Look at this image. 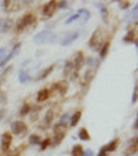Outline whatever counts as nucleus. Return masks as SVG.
I'll return each instance as SVG.
<instances>
[{"instance_id": "nucleus-7", "label": "nucleus", "mask_w": 138, "mask_h": 156, "mask_svg": "<svg viewBox=\"0 0 138 156\" xmlns=\"http://www.w3.org/2000/svg\"><path fill=\"white\" fill-rule=\"evenodd\" d=\"M83 64H84V54H83L82 51H77L76 57H75L73 62H72V65H73V71L79 73V71L82 69Z\"/></svg>"}, {"instance_id": "nucleus-29", "label": "nucleus", "mask_w": 138, "mask_h": 156, "mask_svg": "<svg viewBox=\"0 0 138 156\" xmlns=\"http://www.w3.org/2000/svg\"><path fill=\"white\" fill-rule=\"evenodd\" d=\"M98 7L101 9V15H102V20L105 21V22H108V10H106L104 6H101V4Z\"/></svg>"}, {"instance_id": "nucleus-22", "label": "nucleus", "mask_w": 138, "mask_h": 156, "mask_svg": "<svg viewBox=\"0 0 138 156\" xmlns=\"http://www.w3.org/2000/svg\"><path fill=\"white\" fill-rule=\"evenodd\" d=\"M73 72L75 71H73V65H72V61H66V62H65V71H64L65 76H71Z\"/></svg>"}, {"instance_id": "nucleus-28", "label": "nucleus", "mask_w": 138, "mask_h": 156, "mask_svg": "<svg viewBox=\"0 0 138 156\" xmlns=\"http://www.w3.org/2000/svg\"><path fill=\"white\" fill-rule=\"evenodd\" d=\"M29 112H30V106L28 105V104H24V105H22V108L19 109V115H21V116L28 115Z\"/></svg>"}, {"instance_id": "nucleus-18", "label": "nucleus", "mask_w": 138, "mask_h": 156, "mask_svg": "<svg viewBox=\"0 0 138 156\" xmlns=\"http://www.w3.org/2000/svg\"><path fill=\"white\" fill-rule=\"evenodd\" d=\"M54 112H55V109L51 108V109H48L47 113L44 115V123H46V124H48V123H51V122H53L54 116H55V113H54Z\"/></svg>"}, {"instance_id": "nucleus-37", "label": "nucleus", "mask_w": 138, "mask_h": 156, "mask_svg": "<svg viewBox=\"0 0 138 156\" xmlns=\"http://www.w3.org/2000/svg\"><path fill=\"white\" fill-rule=\"evenodd\" d=\"M93 155H94V152H93V151H91V149L84 151V152H83V156H93Z\"/></svg>"}, {"instance_id": "nucleus-33", "label": "nucleus", "mask_w": 138, "mask_h": 156, "mask_svg": "<svg viewBox=\"0 0 138 156\" xmlns=\"http://www.w3.org/2000/svg\"><path fill=\"white\" fill-rule=\"evenodd\" d=\"M76 20H79V14H75V15H72L71 18H68L66 24H71V22H73V21H76Z\"/></svg>"}, {"instance_id": "nucleus-17", "label": "nucleus", "mask_w": 138, "mask_h": 156, "mask_svg": "<svg viewBox=\"0 0 138 156\" xmlns=\"http://www.w3.org/2000/svg\"><path fill=\"white\" fill-rule=\"evenodd\" d=\"M118 145H119V140L116 138V140H113L112 142H109L108 145H105V147H104V149H105L106 153H108V152H113V151L118 148Z\"/></svg>"}, {"instance_id": "nucleus-16", "label": "nucleus", "mask_w": 138, "mask_h": 156, "mask_svg": "<svg viewBox=\"0 0 138 156\" xmlns=\"http://www.w3.org/2000/svg\"><path fill=\"white\" fill-rule=\"evenodd\" d=\"M30 79H32V77H30V75L28 73L27 69H21L19 71V82L21 83H28Z\"/></svg>"}, {"instance_id": "nucleus-31", "label": "nucleus", "mask_w": 138, "mask_h": 156, "mask_svg": "<svg viewBox=\"0 0 138 156\" xmlns=\"http://www.w3.org/2000/svg\"><path fill=\"white\" fill-rule=\"evenodd\" d=\"M7 57V50L6 48H0V64L4 61V58Z\"/></svg>"}, {"instance_id": "nucleus-35", "label": "nucleus", "mask_w": 138, "mask_h": 156, "mask_svg": "<svg viewBox=\"0 0 138 156\" xmlns=\"http://www.w3.org/2000/svg\"><path fill=\"white\" fill-rule=\"evenodd\" d=\"M131 102H133V104H135V102H137V86H135V88H134V93H133Z\"/></svg>"}, {"instance_id": "nucleus-15", "label": "nucleus", "mask_w": 138, "mask_h": 156, "mask_svg": "<svg viewBox=\"0 0 138 156\" xmlns=\"http://www.w3.org/2000/svg\"><path fill=\"white\" fill-rule=\"evenodd\" d=\"M95 75V69L94 68H90L87 72H86L84 77H83V84H87V83H90L91 80H93V77H94Z\"/></svg>"}, {"instance_id": "nucleus-27", "label": "nucleus", "mask_w": 138, "mask_h": 156, "mask_svg": "<svg viewBox=\"0 0 138 156\" xmlns=\"http://www.w3.org/2000/svg\"><path fill=\"white\" fill-rule=\"evenodd\" d=\"M79 138L83 140V141H87V140H90V134H88L87 129H82L79 131Z\"/></svg>"}, {"instance_id": "nucleus-9", "label": "nucleus", "mask_w": 138, "mask_h": 156, "mask_svg": "<svg viewBox=\"0 0 138 156\" xmlns=\"http://www.w3.org/2000/svg\"><path fill=\"white\" fill-rule=\"evenodd\" d=\"M3 6L7 12H15L21 9L19 2H9V0H6V2H3Z\"/></svg>"}, {"instance_id": "nucleus-14", "label": "nucleus", "mask_w": 138, "mask_h": 156, "mask_svg": "<svg viewBox=\"0 0 138 156\" xmlns=\"http://www.w3.org/2000/svg\"><path fill=\"white\" fill-rule=\"evenodd\" d=\"M48 97H50V91H48L47 88H41L37 94V102H44Z\"/></svg>"}, {"instance_id": "nucleus-11", "label": "nucleus", "mask_w": 138, "mask_h": 156, "mask_svg": "<svg viewBox=\"0 0 138 156\" xmlns=\"http://www.w3.org/2000/svg\"><path fill=\"white\" fill-rule=\"evenodd\" d=\"M11 142H12V136L10 133H4L3 136H2V148H3V151L9 149Z\"/></svg>"}, {"instance_id": "nucleus-30", "label": "nucleus", "mask_w": 138, "mask_h": 156, "mask_svg": "<svg viewBox=\"0 0 138 156\" xmlns=\"http://www.w3.org/2000/svg\"><path fill=\"white\" fill-rule=\"evenodd\" d=\"M29 142H30L32 145H37V144H40V138H39V136L33 134V136L29 137Z\"/></svg>"}, {"instance_id": "nucleus-23", "label": "nucleus", "mask_w": 138, "mask_h": 156, "mask_svg": "<svg viewBox=\"0 0 138 156\" xmlns=\"http://www.w3.org/2000/svg\"><path fill=\"white\" fill-rule=\"evenodd\" d=\"M83 152H84V149H83L82 145H75L72 152H71V155L72 156H83Z\"/></svg>"}, {"instance_id": "nucleus-6", "label": "nucleus", "mask_w": 138, "mask_h": 156, "mask_svg": "<svg viewBox=\"0 0 138 156\" xmlns=\"http://www.w3.org/2000/svg\"><path fill=\"white\" fill-rule=\"evenodd\" d=\"M28 127L24 122H12L11 123V133L15 136H19L22 133H27Z\"/></svg>"}, {"instance_id": "nucleus-32", "label": "nucleus", "mask_w": 138, "mask_h": 156, "mask_svg": "<svg viewBox=\"0 0 138 156\" xmlns=\"http://www.w3.org/2000/svg\"><path fill=\"white\" fill-rule=\"evenodd\" d=\"M50 144H51V140H48V138H47V140H44L43 142H40V145H41V147H40V148H41V151H44Z\"/></svg>"}, {"instance_id": "nucleus-39", "label": "nucleus", "mask_w": 138, "mask_h": 156, "mask_svg": "<svg viewBox=\"0 0 138 156\" xmlns=\"http://www.w3.org/2000/svg\"><path fill=\"white\" fill-rule=\"evenodd\" d=\"M66 2H58V7H66Z\"/></svg>"}, {"instance_id": "nucleus-13", "label": "nucleus", "mask_w": 138, "mask_h": 156, "mask_svg": "<svg viewBox=\"0 0 138 156\" xmlns=\"http://www.w3.org/2000/svg\"><path fill=\"white\" fill-rule=\"evenodd\" d=\"M137 153V137H134L131 141V145L129 147V149L126 151V153H124V156H133Z\"/></svg>"}, {"instance_id": "nucleus-34", "label": "nucleus", "mask_w": 138, "mask_h": 156, "mask_svg": "<svg viewBox=\"0 0 138 156\" xmlns=\"http://www.w3.org/2000/svg\"><path fill=\"white\" fill-rule=\"evenodd\" d=\"M86 62H87V65H90V66H93V65L97 64V62H95V59L93 58V57H88V58L86 59Z\"/></svg>"}, {"instance_id": "nucleus-21", "label": "nucleus", "mask_w": 138, "mask_h": 156, "mask_svg": "<svg viewBox=\"0 0 138 156\" xmlns=\"http://www.w3.org/2000/svg\"><path fill=\"white\" fill-rule=\"evenodd\" d=\"M77 14H79V20L82 18V22H86V21L90 18V12H88V10H86V9H80L79 11H77Z\"/></svg>"}, {"instance_id": "nucleus-24", "label": "nucleus", "mask_w": 138, "mask_h": 156, "mask_svg": "<svg viewBox=\"0 0 138 156\" xmlns=\"http://www.w3.org/2000/svg\"><path fill=\"white\" fill-rule=\"evenodd\" d=\"M53 69H54V65H50V66H48V68L46 69V71H43V72H41L40 75H39L37 80H41V79H44V77H47L48 75H50L51 72H53Z\"/></svg>"}, {"instance_id": "nucleus-3", "label": "nucleus", "mask_w": 138, "mask_h": 156, "mask_svg": "<svg viewBox=\"0 0 138 156\" xmlns=\"http://www.w3.org/2000/svg\"><path fill=\"white\" fill-rule=\"evenodd\" d=\"M57 9H58V2H55V0L48 2V3L43 7V15H41V18H43V20H50V18L55 14Z\"/></svg>"}, {"instance_id": "nucleus-26", "label": "nucleus", "mask_w": 138, "mask_h": 156, "mask_svg": "<svg viewBox=\"0 0 138 156\" xmlns=\"http://www.w3.org/2000/svg\"><path fill=\"white\" fill-rule=\"evenodd\" d=\"M135 35H137V33H135V30H130V32L127 33L126 37H124L123 40L126 41V43H131V41H135Z\"/></svg>"}, {"instance_id": "nucleus-20", "label": "nucleus", "mask_w": 138, "mask_h": 156, "mask_svg": "<svg viewBox=\"0 0 138 156\" xmlns=\"http://www.w3.org/2000/svg\"><path fill=\"white\" fill-rule=\"evenodd\" d=\"M109 46H111V41H105V43H104V46L100 48V57H101V59H104L106 57V54H108V50H109Z\"/></svg>"}, {"instance_id": "nucleus-2", "label": "nucleus", "mask_w": 138, "mask_h": 156, "mask_svg": "<svg viewBox=\"0 0 138 156\" xmlns=\"http://www.w3.org/2000/svg\"><path fill=\"white\" fill-rule=\"evenodd\" d=\"M35 22H36V20H35V17H33V14H27V15H24L22 18H19V20L17 21V30L18 32H21L22 29H25L27 27H29V25H33L35 27Z\"/></svg>"}, {"instance_id": "nucleus-5", "label": "nucleus", "mask_w": 138, "mask_h": 156, "mask_svg": "<svg viewBox=\"0 0 138 156\" xmlns=\"http://www.w3.org/2000/svg\"><path fill=\"white\" fill-rule=\"evenodd\" d=\"M65 134H66V127L62 126V124H55V127H54V141L53 144L54 145H58L59 142L64 140Z\"/></svg>"}, {"instance_id": "nucleus-38", "label": "nucleus", "mask_w": 138, "mask_h": 156, "mask_svg": "<svg viewBox=\"0 0 138 156\" xmlns=\"http://www.w3.org/2000/svg\"><path fill=\"white\" fill-rule=\"evenodd\" d=\"M106 155H108V153L105 152V149H104V148L100 151V153H98V156H106Z\"/></svg>"}, {"instance_id": "nucleus-10", "label": "nucleus", "mask_w": 138, "mask_h": 156, "mask_svg": "<svg viewBox=\"0 0 138 156\" xmlns=\"http://www.w3.org/2000/svg\"><path fill=\"white\" fill-rule=\"evenodd\" d=\"M12 27V20L11 18H3L0 20V32L2 33H6L11 29Z\"/></svg>"}, {"instance_id": "nucleus-36", "label": "nucleus", "mask_w": 138, "mask_h": 156, "mask_svg": "<svg viewBox=\"0 0 138 156\" xmlns=\"http://www.w3.org/2000/svg\"><path fill=\"white\" fill-rule=\"evenodd\" d=\"M130 6V2H120V9H127Z\"/></svg>"}, {"instance_id": "nucleus-25", "label": "nucleus", "mask_w": 138, "mask_h": 156, "mask_svg": "<svg viewBox=\"0 0 138 156\" xmlns=\"http://www.w3.org/2000/svg\"><path fill=\"white\" fill-rule=\"evenodd\" d=\"M80 118H82V112H80V111L75 112L73 116H72V119H71V126H76L77 122L80 120Z\"/></svg>"}, {"instance_id": "nucleus-8", "label": "nucleus", "mask_w": 138, "mask_h": 156, "mask_svg": "<svg viewBox=\"0 0 138 156\" xmlns=\"http://www.w3.org/2000/svg\"><path fill=\"white\" fill-rule=\"evenodd\" d=\"M77 37H79V32H68V33H65L64 39L61 40V46H69V44L73 43Z\"/></svg>"}, {"instance_id": "nucleus-12", "label": "nucleus", "mask_w": 138, "mask_h": 156, "mask_svg": "<svg viewBox=\"0 0 138 156\" xmlns=\"http://www.w3.org/2000/svg\"><path fill=\"white\" fill-rule=\"evenodd\" d=\"M19 46H21V44H19V43H17V44H15L14 47H12V51H11V53H10V54H7V57H6V58H4V61H3V62H2V64H0V66H3V65H6V64H7V62H9V61H10V59H11V58H12V57H14V55H15V54H17V53H18V50H19Z\"/></svg>"}, {"instance_id": "nucleus-1", "label": "nucleus", "mask_w": 138, "mask_h": 156, "mask_svg": "<svg viewBox=\"0 0 138 156\" xmlns=\"http://www.w3.org/2000/svg\"><path fill=\"white\" fill-rule=\"evenodd\" d=\"M90 48L94 51H100V48L104 46V30L97 28L94 30V33L90 37Z\"/></svg>"}, {"instance_id": "nucleus-19", "label": "nucleus", "mask_w": 138, "mask_h": 156, "mask_svg": "<svg viewBox=\"0 0 138 156\" xmlns=\"http://www.w3.org/2000/svg\"><path fill=\"white\" fill-rule=\"evenodd\" d=\"M54 88H57V91H59V94H65L68 90V83L61 82V83H58V84H54Z\"/></svg>"}, {"instance_id": "nucleus-4", "label": "nucleus", "mask_w": 138, "mask_h": 156, "mask_svg": "<svg viewBox=\"0 0 138 156\" xmlns=\"http://www.w3.org/2000/svg\"><path fill=\"white\" fill-rule=\"evenodd\" d=\"M53 39H54V35L50 30H41L37 35L33 36V41L36 44H44V43H47V41H51Z\"/></svg>"}]
</instances>
